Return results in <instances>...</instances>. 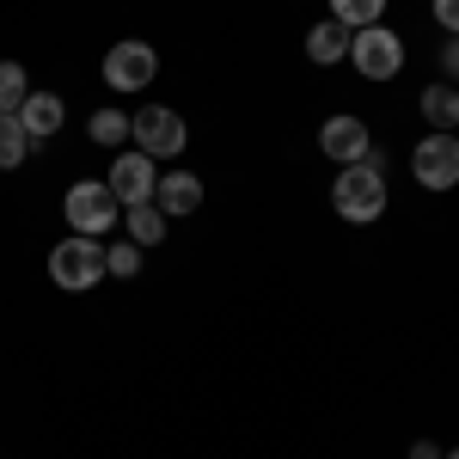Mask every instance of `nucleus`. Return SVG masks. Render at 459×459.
I'll return each instance as SVG.
<instances>
[{"instance_id":"f257e3e1","label":"nucleus","mask_w":459,"mask_h":459,"mask_svg":"<svg viewBox=\"0 0 459 459\" xmlns=\"http://www.w3.org/2000/svg\"><path fill=\"white\" fill-rule=\"evenodd\" d=\"M331 203H337L343 221H380V214H386V172H380V166H368V160L343 166L337 190H331Z\"/></svg>"},{"instance_id":"f03ea898","label":"nucleus","mask_w":459,"mask_h":459,"mask_svg":"<svg viewBox=\"0 0 459 459\" xmlns=\"http://www.w3.org/2000/svg\"><path fill=\"white\" fill-rule=\"evenodd\" d=\"M105 276V246L99 239H86V233H68L62 246L49 251V282L68 288V294H86V288H99Z\"/></svg>"},{"instance_id":"7ed1b4c3","label":"nucleus","mask_w":459,"mask_h":459,"mask_svg":"<svg viewBox=\"0 0 459 459\" xmlns=\"http://www.w3.org/2000/svg\"><path fill=\"white\" fill-rule=\"evenodd\" d=\"M62 214H68L74 233H86V239H99V233H110L117 227V214H123V203L110 196V184H99V178H86V184H74L68 203H62Z\"/></svg>"},{"instance_id":"20e7f679","label":"nucleus","mask_w":459,"mask_h":459,"mask_svg":"<svg viewBox=\"0 0 459 459\" xmlns=\"http://www.w3.org/2000/svg\"><path fill=\"white\" fill-rule=\"evenodd\" d=\"M129 135H135V153H147V160H172V153H184V117L166 105H147L129 117Z\"/></svg>"},{"instance_id":"39448f33","label":"nucleus","mask_w":459,"mask_h":459,"mask_svg":"<svg viewBox=\"0 0 459 459\" xmlns=\"http://www.w3.org/2000/svg\"><path fill=\"white\" fill-rule=\"evenodd\" d=\"M350 62L368 80H392V74L404 68V43L386 31V25H361V31L350 37Z\"/></svg>"},{"instance_id":"423d86ee","label":"nucleus","mask_w":459,"mask_h":459,"mask_svg":"<svg viewBox=\"0 0 459 459\" xmlns=\"http://www.w3.org/2000/svg\"><path fill=\"white\" fill-rule=\"evenodd\" d=\"M153 74H160V56L147 43H110V56H105L110 92H142V86H153Z\"/></svg>"},{"instance_id":"0eeeda50","label":"nucleus","mask_w":459,"mask_h":459,"mask_svg":"<svg viewBox=\"0 0 459 459\" xmlns=\"http://www.w3.org/2000/svg\"><path fill=\"white\" fill-rule=\"evenodd\" d=\"M411 172H417L423 190H454V184H459V142H454V135H429V142H417Z\"/></svg>"},{"instance_id":"6e6552de","label":"nucleus","mask_w":459,"mask_h":459,"mask_svg":"<svg viewBox=\"0 0 459 459\" xmlns=\"http://www.w3.org/2000/svg\"><path fill=\"white\" fill-rule=\"evenodd\" d=\"M105 184H110V196L129 209V203H153V184H160V178H153V160H147V153H117V166H110Z\"/></svg>"},{"instance_id":"1a4fd4ad","label":"nucleus","mask_w":459,"mask_h":459,"mask_svg":"<svg viewBox=\"0 0 459 459\" xmlns=\"http://www.w3.org/2000/svg\"><path fill=\"white\" fill-rule=\"evenodd\" d=\"M318 147H325L337 166H355V160H368L374 142H368V123H361V117H331V123L318 129Z\"/></svg>"},{"instance_id":"9d476101","label":"nucleus","mask_w":459,"mask_h":459,"mask_svg":"<svg viewBox=\"0 0 459 459\" xmlns=\"http://www.w3.org/2000/svg\"><path fill=\"white\" fill-rule=\"evenodd\" d=\"M62 117H68V110H62V99H56V92H25V105H19V129H25V142H49V135H56V129H62Z\"/></svg>"},{"instance_id":"9b49d317","label":"nucleus","mask_w":459,"mask_h":459,"mask_svg":"<svg viewBox=\"0 0 459 459\" xmlns=\"http://www.w3.org/2000/svg\"><path fill=\"white\" fill-rule=\"evenodd\" d=\"M153 203H160V214H196V203H203V184L190 172H172L153 184Z\"/></svg>"},{"instance_id":"f8f14e48","label":"nucleus","mask_w":459,"mask_h":459,"mask_svg":"<svg viewBox=\"0 0 459 459\" xmlns=\"http://www.w3.org/2000/svg\"><path fill=\"white\" fill-rule=\"evenodd\" d=\"M423 117L435 123V135L459 129V92H454V86H429V92H423Z\"/></svg>"},{"instance_id":"ddd939ff","label":"nucleus","mask_w":459,"mask_h":459,"mask_svg":"<svg viewBox=\"0 0 459 459\" xmlns=\"http://www.w3.org/2000/svg\"><path fill=\"white\" fill-rule=\"evenodd\" d=\"M343 49H350V37H343L337 19H325V25L307 31V56H313V62H343Z\"/></svg>"},{"instance_id":"4468645a","label":"nucleus","mask_w":459,"mask_h":459,"mask_svg":"<svg viewBox=\"0 0 459 459\" xmlns=\"http://www.w3.org/2000/svg\"><path fill=\"white\" fill-rule=\"evenodd\" d=\"M129 239H135V246H160V239H166L160 203H129Z\"/></svg>"},{"instance_id":"2eb2a0df","label":"nucleus","mask_w":459,"mask_h":459,"mask_svg":"<svg viewBox=\"0 0 459 459\" xmlns=\"http://www.w3.org/2000/svg\"><path fill=\"white\" fill-rule=\"evenodd\" d=\"M331 13H337V25H343V31H361V25H380L386 0H331Z\"/></svg>"},{"instance_id":"dca6fc26","label":"nucleus","mask_w":459,"mask_h":459,"mask_svg":"<svg viewBox=\"0 0 459 459\" xmlns=\"http://www.w3.org/2000/svg\"><path fill=\"white\" fill-rule=\"evenodd\" d=\"M25 68L19 62H0V117H19V105H25Z\"/></svg>"},{"instance_id":"f3484780","label":"nucleus","mask_w":459,"mask_h":459,"mask_svg":"<svg viewBox=\"0 0 459 459\" xmlns=\"http://www.w3.org/2000/svg\"><path fill=\"white\" fill-rule=\"evenodd\" d=\"M25 153H31V142H25L19 117H0V172H6V166H19Z\"/></svg>"},{"instance_id":"a211bd4d","label":"nucleus","mask_w":459,"mask_h":459,"mask_svg":"<svg viewBox=\"0 0 459 459\" xmlns=\"http://www.w3.org/2000/svg\"><path fill=\"white\" fill-rule=\"evenodd\" d=\"M123 135H129V117L123 110H92V142L99 147H117Z\"/></svg>"},{"instance_id":"6ab92c4d","label":"nucleus","mask_w":459,"mask_h":459,"mask_svg":"<svg viewBox=\"0 0 459 459\" xmlns=\"http://www.w3.org/2000/svg\"><path fill=\"white\" fill-rule=\"evenodd\" d=\"M135 270H142V246H135V239L105 251V276H135Z\"/></svg>"},{"instance_id":"aec40b11","label":"nucleus","mask_w":459,"mask_h":459,"mask_svg":"<svg viewBox=\"0 0 459 459\" xmlns=\"http://www.w3.org/2000/svg\"><path fill=\"white\" fill-rule=\"evenodd\" d=\"M435 19H441V31L459 37V0H435Z\"/></svg>"},{"instance_id":"412c9836","label":"nucleus","mask_w":459,"mask_h":459,"mask_svg":"<svg viewBox=\"0 0 459 459\" xmlns=\"http://www.w3.org/2000/svg\"><path fill=\"white\" fill-rule=\"evenodd\" d=\"M441 62H447V74L459 80V37H447V49H441Z\"/></svg>"},{"instance_id":"4be33fe9","label":"nucleus","mask_w":459,"mask_h":459,"mask_svg":"<svg viewBox=\"0 0 459 459\" xmlns=\"http://www.w3.org/2000/svg\"><path fill=\"white\" fill-rule=\"evenodd\" d=\"M411 459H441V454H435L429 441H417V447H411Z\"/></svg>"},{"instance_id":"5701e85b","label":"nucleus","mask_w":459,"mask_h":459,"mask_svg":"<svg viewBox=\"0 0 459 459\" xmlns=\"http://www.w3.org/2000/svg\"><path fill=\"white\" fill-rule=\"evenodd\" d=\"M447 459H459V447H454V454H447Z\"/></svg>"},{"instance_id":"b1692460","label":"nucleus","mask_w":459,"mask_h":459,"mask_svg":"<svg viewBox=\"0 0 459 459\" xmlns=\"http://www.w3.org/2000/svg\"><path fill=\"white\" fill-rule=\"evenodd\" d=\"M454 142H459V135H454Z\"/></svg>"}]
</instances>
